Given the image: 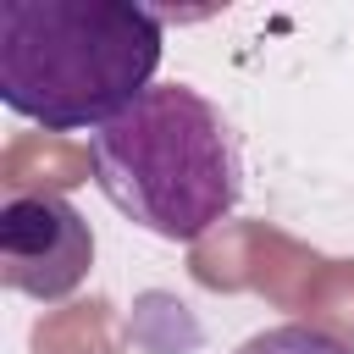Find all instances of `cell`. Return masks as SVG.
<instances>
[{
    "label": "cell",
    "mask_w": 354,
    "mask_h": 354,
    "mask_svg": "<svg viewBox=\"0 0 354 354\" xmlns=\"http://www.w3.org/2000/svg\"><path fill=\"white\" fill-rule=\"evenodd\" d=\"M88 166L100 194L166 243L205 238L243 194L238 138L188 83H155L116 122L88 133Z\"/></svg>",
    "instance_id": "7a4b0ae2"
},
{
    "label": "cell",
    "mask_w": 354,
    "mask_h": 354,
    "mask_svg": "<svg viewBox=\"0 0 354 354\" xmlns=\"http://www.w3.org/2000/svg\"><path fill=\"white\" fill-rule=\"evenodd\" d=\"M232 354H354V343L326 332V326H310V321H282V326L243 337Z\"/></svg>",
    "instance_id": "277c9868"
},
{
    "label": "cell",
    "mask_w": 354,
    "mask_h": 354,
    "mask_svg": "<svg viewBox=\"0 0 354 354\" xmlns=\"http://www.w3.org/2000/svg\"><path fill=\"white\" fill-rule=\"evenodd\" d=\"M166 17L138 0H0V100L50 133H100L155 88Z\"/></svg>",
    "instance_id": "6da1fadb"
},
{
    "label": "cell",
    "mask_w": 354,
    "mask_h": 354,
    "mask_svg": "<svg viewBox=\"0 0 354 354\" xmlns=\"http://www.w3.org/2000/svg\"><path fill=\"white\" fill-rule=\"evenodd\" d=\"M94 266V232L66 194H11L0 205V277L6 288L61 304Z\"/></svg>",
    "instance_id": "3957f363"
}]
</instances>
